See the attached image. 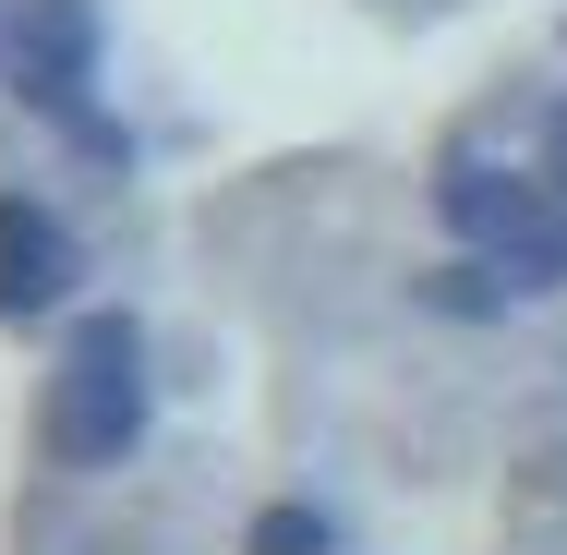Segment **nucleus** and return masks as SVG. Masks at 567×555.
<instances>
[{
	"label": "nucleus",
	"instance_id": "nucleus-1",
	"mask_svg": "<svg viewBox=\"0 0 567 555\" xmlns=\"http://www.w3.org/2000/svg\"><path fill=\"white\" fill-rule=\"evenodd\" d=\"M37 435H49V459H73V471H121L133 459V435H145V338L121 327V315H97V327L61 350Z\"/></svg>",
	"mask_w": 567,
	"mask_h": 555
},
{
	"label": "nucleus",
	"instance_id": "nucleus-2",
	"mask_svg": "<svg viewBox=\"0 0 567 555\" xmlns=\"http://www.w3.org/2000/svg\"><path fill=\"white\" fill-rule=\"evenodd\" d=\"M447 229L507 278V290H556V278H567V194H556V182L447 169Z\"/></svg>",
	"mask_w": 567,
	"mask_h": 555
},
{
	"label": "nucleus",
	"instance_id": "nucleus-3",
	"mask_svg": "<svg viewBox=\"0 0 567 555\" xmlns=\"http://www.w3.org/2000/svg\"><path fill=\"white\" fill-rule=\"evenodd\" d=\"M0 73L24 85V110L85 121V85H97V12H85V0H12V24H0Z\"/></svg>",
	"mask_w": 567,
	"mask_h": 555
},
{
	"label": "nucleus",
	"instance_id": "nucleus-4",
	"mask_svg": "<svg viewBox=\"0 0 567 555\" xmlns=\"http://www.w3.org/2000/svg\"><path fill=\"white\" fill-rule=\"evenodd\" d=\"M73 290V229L24 194H0V315H49Z\"/></svg>",
	"mask_w": 567,
	"mask_h": 555
},
{
	"label": "nucleus",
	"instance_id": "nucleus-5",
	"mask_svg": "<svg viewBox=\"0 0 567 555\" xmlns=\"http://www.w3.org/2000/svg\"><path fill=\"white\" fill-rule=\"evenodd\" d=\"M254 555H327V520L315 507H266L254 520Z\"/></svg>",
	"mask_w": 567,
	"mask_h": 555
},
{
	"label": "nucleus",
	"instance_id": "nucleus-6",
	"mask_svg": "<svg viewBox=\"0 0 567 555\" xmlns=\"http://www.w3.org/2000/svg\"><path fill=\"white\" fill-rule=\"evenodd\" d=\"M556 194H567V110H556Z\"/></svg>",
	"mask_w": 567,
	"mask_h": 555
}]
</instances>
